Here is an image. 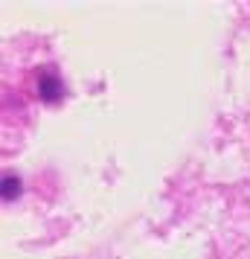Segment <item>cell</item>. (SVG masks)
Segmentation results:
<instances>
[{"mask_svg":"<svg viewBox=\"0 0 250 259\" xmlns=\"http://www.w3.org/2000/svg\"><path fill=\"white\" fill-rule=\"evenodd\" d=\"M41 96L49 99V102H56L61 96V82L56 76H44V79H41Z\"/></svg>","mask_w":250,"mask_h":259,"instance_id":"6da1fadb","label":"cell"},{"mask_svg":"<svg viewBox=\"0 0 250 259\" xmlns=\"http://www.w3.org/2000/svg\"><path fill=\"white\" fill-rule=\"evenodd\" d=\"M18 189H21V184H18L15 178H6V181H3V195H6L9 201L18 198Z\"/></svg>","mask_w":250,"mask_h":259,"instance_id":"7a4b0ae2","label":"cell"}]
</instances>
